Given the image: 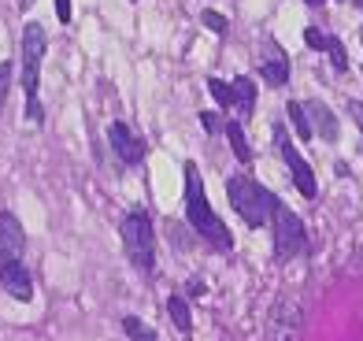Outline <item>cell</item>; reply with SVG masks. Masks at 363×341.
Here are the masks:
<instances>
[{
  "label": "cell",
  "instance_id": "obj_18",
  "mask_svg": "<svg viewBox=\"0 0 363 341\" xmlns=\"http://www.w3.org/2000/svg\"><path fill=\"white\" fill-rule=\"evenodd\" d=\"M304 45H308V48H315V52H326L330 34H323L319 26H308V30H304Z\"/></svg>",
  "mask_w": 363,
  "mask_h": 341
},
{
  "label": "cell",
  "instance_id": "obj_1",
  "mask_svg": "<svg viewBox=\"0 0 363 341\" xmlns=\"http://www.w3.org/2000/svg\"><path fill=\"white\" fill-rule=\"evenodd\" d=\"M186 216H189V226L201 237H208V245L211 249H219V252H230L234 249V237H230L226 230V223L211 212V201H208V193H204V178H201V167L186 164Z\"/></svg>",
  "mask_w": 363,
  "mask_h": 341
},
{
  "label": "cell",
  "instance_id": "obj_12",
  "mask_svg": "<svg viewBox=\"0 0 363 341\" xmlns=\"http://www.w3.org/2000/svg\"><path fill=\"white\" fill-rule=\"evenodd\" d=\"M230 96H234V104L241 116H249V111L256 108V86H252V78L249 74H238L234 82H230Z\"/></svg>",
  "mask_w": 363,
  "mask_h": 341
},
{
  "label": "cell",
  "instance_id": "obj_19",
  "mask_svg": "<svg viewBox=\"0 0 363 341\" xmlns=\"http://www.w3.org/2000/svg\"><path fill=\"white\" fill-rule=\"evenodd\" d=\"M208 89H211V96H216V101H219L223 108L234 104V96H230V86L223 82V78H208Z\"/></svg>",
  "mask_w": 363,
  "mask_h": 341
},
{
  "label": "cell",
  "instance_id": "obj_11",
  "mask_svg": "<svg viewBox=\"0 0 363 341\" xmlns=\"http://www.w3.org/2000/svg\"><path fill=\"white\" fill-rule=\"evenodd\" d=\"M304 111H308V119H311V130L323 138V141H337L341 138V126H337V116L330 111L323 101H308L304 104Z\"/></svg>",
  "mask_w": 363,
  "mask_h": 341
},
{
  "label": "cell",
  "instance_id": "obj_26",
  "mask_svg": "<svg viewBox=\"0 0 363 341\" xmlns=\"http://www.w3.org/2000/svg\"><path fill=\"white\" fill-rule=\"evenodd\" d=\"M359 38H363V30H359Z\"/></svg>",
  "mask_w": 363,
  "mask_h": 341
},
{
  "label": "cell",
  "instance_id": "obj_9",
  "mask_svg": "<svg viewBox=\"0 0 363 341\" xmlns=\"http://www.w3.org/2000/svg\"><path fill=\"white\" fill-rule=\"evenodd\" d=\"M259 74L267 78V86H286L289 82V56L278 48V41L271 38L263 45V63H259Z\"/></svg>",
  "mask_w": 363,
  "mask_h": 341
},
{
  "label": "cell",
  "instance_id": "obj_8",
  "mask_svg": "<svg viewBox=\"0 0 363 341\" xmlns=\"http://www.w3.org/2000/svg\"><path fill=\"white\" fill-rule=\"evenodd\" d=\"M108 145L115 149V156H119L123 164H130V167H138L141 160H145V141L134 138V130H130L123 119H115L108 126Z\"/></svg>",
  "mask_w": 363,
  "mask_h": 341
},
{
  "label": "cell",
  "instance_id": "obj_7",
  "mask_svg": "<svg viewBox=\"0 0 363 341\" xmlns=\"http://www.w3.org/2000/svg\"><path fill=\"white\" fill-rule=\"evenodd\" d=\"M26 252V230L11 212H0V267L8 264H23Z\"/></svg>",
  "mask_w": 363,
  "mask_h": 341
},
{
  "label": "cell",
  "instance_id": "obj_17",
  "mask_svg": "<svg viewBox=\"0 0 363 341\" xmlns=\"http://www.w3.org/2000/svg\"><path fill=\"white\" fill-rule=\"evenodd\" d=\"M326 52H330V63H334V71H349V52H345V45H341L334 34H330Z\"/></svg>",
  "mask_w": 363,
  "mask_h": 341
},
{
  "label": "cell",
  "instance_id": "obj_10",
  "mask_svg": "<svg viewBox=\"0 0 363 341\" xmlns=\"http://www.w3.org/2000/svg\"><path fill=\"white\" fill-rule=\"evenodd\" d=\"M0 286L8 289V297L23 301V304L34 297V282H30V267H26V264H8V267H0Z\"/></svg>",
  "mask_w": 363,
  "mask_h": 341
},
{
  "label": "cell",
  "instance_id": "obj_16",
  "mask_svg": "<svg viewBox=\"0 0 363 341\" xmlns=\"http://www.w3.org/2000/svg\"><path fill=\"white\" fill-rule=\"evenodd\" d=\"M123 330H126V337H130V341H160V337H156L152 330H148L138 315H126V319H123Z\"/></svg>",
  "mask_w": 363,
  "mask_h": 341
},
{
  "label": "cell",
  "instance_id": "obj_4",
  "mask_svg": "<svg viewBox=\"0 0 363 341\" xmlns=\"http://www.w3.org/2000/svg\"><path fill=\"white\" fill-rule=\"evenodd\" d=\"M119 234H123V249L130 256V264L141 274H152L156 271V230L145 208H130L119 223Z\"/></svg>",
  "mask_w": 363,
  "mask_h": 341
},
{
  "label": "cell",
  "instance_id": "obj_15",
  "mask_svg": "<svg viewBox=\"0 0 363 341\" xmlns=\"http://www.w3.org/2000/svg\"><path fill=\"white\" fill-rule=\"evenodd\" d=\"M286 116H289V123H293V130H296V138L311 141V134H315V130H311V119H308L304 104H301V101H289V104H286Z\"/></svg>",
  "mask_w": 363,
  "mask_h": 341
},
{
  "label": "cell",
  "instance_id": "obj_24",
  "mask_svg": "<svg viewBox=\"0 0 363 341\" xmlns=\"http://www.w3.org/2000/svg\"><path fill=\"white\" fill-rule=\"evenodd\" d=\"M352 116H356L359 126H363V101H352Z\"/></svg>",
  "mask_w": 363,
  "mask_h": 341
},
{
  "label": "cell",
  "instance_id": "obj_21",
  "mask_svg": "<svg viewBox=\"0 0 363 341\" xmlns=\"http://www.w3.org/2000/svg\"><path fill=\"white\" fill-rule=\"evenodd\" d=\"M8 89H11V63L0 60V111L8 104Z\"/></svg>",
  "mask_w": 363,
  "mask_h": 341
},
{
  "label": "cell",
  "instance_id": "obj_3",
  "mask_svg": "<svg viewBox=\"0 0 363 341\" xmlns=\"http://www.w3.org/2000/svg\"><path fill=\"white\" fill-rule=\"evenodd\" d=\"M226 197H230V204H234V212L245 219V226H252V230L274 216V204H278L274 193L263 189L249 174H230L226 178Z\"/></svg>",
  "mask_w": 363,
  "mask_h": 341
},
{
  "label": "cell",
  "instance_id": "obj_23",
  "mask_svg": "<svg viewBox=\"0 0 363 341\" xmlns=\"http://www.w3.org/2000/svg\"><path fill=\"white\" fill-rule=\"evenodd\" d=\"M56 15L60 23H71V0H56Z\"/></svg>",
  "mask_w": 363,
  "mask_h": 341
},
{
  "label": "cell",
  "instance_id": "obj_22",
  "mask_svg": "<svg viewBox=\"0 0 363 341\" xmlns=\"http://www.w3.org/2000/svg\"><path fill=\"white\" fill-rule=\"evenodd\" d=\"M201 126L208 130V134H219V130H226V123L216 116V111H201Z\"/></svg>",
  "mask_w": 363,
  "mask_h": 341
},
{
  "label": "cell",
  "instance_id": "obj_2",
  "mask_svg": "<svg viewBox=\"0 0 363 341\" xmlns=\"http://www.w3.org/2000/svg\"><path fill=\"white\" fill-rule=\"evenodd\" d=\"M48 48V34L41 23H26L23 30V89H26V119L30 123H45V108H41V60Z\"/></svg>",
  "mask_w": 363,
  "mask_h": 341
},
{
  "label": "cell",
  "instance_id": "obj_6",
  "mask_svg": "<svg viewBox=\"0 0 363 341\" xmlns=\"http://www.w3.org/2000/svg\"><path fill=\"white\" fill-rule=\"evenodd\" d=\"M274 141H278V152H282V160H286V167H289V174H293L296 189H301L304 197H315V193H319L315 171H311V167H308V160H304L301 152H296V145L289 141L286 126H274Z\"/></svg>",
  "mask_w": 363,
  "mask_h": 341
},
{
  "label": "cell",
  "instance_id": "obj_5",
  "mask_svg": "<svg viewBox=\"0 0 363 341\" xmlns=\"http://www.w3.org/2000/svg\"><path fill=\"white\" fill-rule=\"evenodd\" d=\"M274 256L278 259H293V256H301L308 249V230H304V223L296 219L289 208L278 201L274 204Z\"/></svg>",
  "mask_w": 363,
  "mask_h": 341
},
{
  "label": "cell",
  "instance_id": "obj_25",
  "mask_svg": "<svg viewBox=\"0 0 363 341\" xmlns=\"http://www.w3.org/2000/svg\"><path fill=\"white\" fill-rule=\"evenodd\" d=\"M308 4H311V8H315V4H323V0H308Z\"/></svg>",
  "mask_w": 363,
  "mask_h": 341
},
{
  "label": "cell",
  "instance_id": "obj_13",
  "mask_svg": "<svg viewBox=\"0 0 363 341\" xmlns=\"http://www.w3.org/2000/svg\"><path fill=\"white\" fill-rule=\"evenodd\" d=\"M167 315H171V323L178 327V334H189L193 330V315H189V304H186V297H182V294H171L167 297Z\"/></svg>",
  "mask_w": 363,
  "mask_h": 341
},
{
  "label": "cell",
  "instance_id": "obj_14",
  "mask_svg": "<svg viewBox=\"0 0 363 341\" xmlns=\"http://www.w3.org/2000/svg\"><path fill=\"white\" fill-rule=\"evenodd\" d=\"M226 138H230V149H234V156L241 160V164H249L252 149H249V138H245V130H241L238 119H226Z\"/></svg>",
  "mask_w": 363,
  "mask_h": 341
},
{
  "label": "cell",
  "instance_id": "obj_20",
  "mask_svg": "<svg viewBox=\"0 0 363 341\" xmlns=\"http://www.w3.org/2000/svg\"><path fill=\"white\" fill-rule=\"evenodd\" d=\"M201 23H204L208 30H216L219 38H223L226 30H230V23H226V15H219V11H204V15H201Z\"/></svg>",
  "mask_w": 363,
  "mask_h": 341
}]
</instances>
